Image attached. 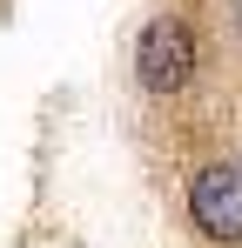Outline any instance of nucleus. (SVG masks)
<instances>
[{
  "instance_id": "nucleus-1",
  "label": "nucleus",
  "mask_w": 242,
  "mask_h": 248,
  "mask_svg": "<svg viewBox=\"0 0 242 248\" xmlns=\"http://www.w3.org/2000/svg\"><path fill=\"white\" fill-rule=\"evenodd\" d=\"M135 81L148 94H182L195 81V27L182 14H155L135 34Z\"/></svg>"
},
{
  "instance_id": "nucleus-2",
  "label": "nucleus",
  "mask_w": 242,
  "mask_h": 248,
  "mask_svg": "<svg viewBox=\"0 0 242 248\" xmlns=\"http://www.w3.org/2000/svg\"><path fill=\"white\" fill-rule=\"evenodd\" d=\"M189 228L215 248H242V168L208 161L189 174Z\"/></svg>"
},
{
  "instance_id": "nucleus-3",
  "label": "nucleus",
  "mask_w": 242,
  "mask_h": 248,
  "mask_svg": "<svg viewBox=\"0 0 242 248\" xmlns=\"http://www.w3.org/2000/svg\"><path fill=\"white\" fill-rule=\"evenodd\" d=\"M236 27H242V0H236Z\"/></svg>"
}]
</instances>
